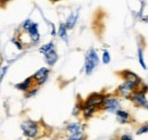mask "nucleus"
I'll use <instances>...</instances> for the list:
<instances>
[{
  "mask_svg": "<svg viewBox=\"0 0 148 140\" xmlns=\"http://www.w3.org/2000/svg\"><path fill=\"white\" fill-rule=\"evenodd\" d=\"M77 18H79V12H74V13L69 15V17L66 18V22L64 23L65 26L67 27V30H72L73 29L75 26V24H76V22H77Z\"/></svg>",
  "mask_w": 148,
  "mask_h": 140,
  "instance_id": "4468645a",
  "label": "nucleus"
},
{
  "mask_svg": "<svg viewBox=\"0 0 148 140\" xmlns=\"http://www.w3.org/2000/svg\"><path fill=\"white\" fill-rule=\"evenodd\" d=\"M101 62L105 65H108L111 63V54L108 50H104L103 51V56H101Z\"/></svg>",
  "mask_w": 148,
  "mask_h": 140,
  "instance_id": "6ab92c4d",
  "label": "nucleus"
},
{
  "mask_svg": "<svg viewBox=\"0 0 148 140\" xmlns=\"http://www.w3.org/2000/svg\"><path fill=\"white\" fill-rule=\"evenodd\" d=\"M21 130L23 135L29 139H36L40 132L39 123L32 120H25L21 123Z\"/></svg>",
  "mask_w": 148,
  "mask_h": 140,
  "instance_id": "f03ea898",
  "label": "nucleus"
},
{
  "mask_svg": "<svg viewBox=\"0 0 148 140\" xmlns=\"http://www.w3.org/2000/svg\"><path fill=\"white\" fill-rule=\"evenodd\" d=\"M97 112V109L96 108H93L91 106H88V105H84L83 103H82V109H81V114H82V116H83V119H86V120H89L90 117H92L93 115H95V113Z\"/></svg>",
  "mask_w": 148,
  "mask_h": 140,
  "instance_id": "ddd939ff",
  "label": "nucleus"
},
{
  "mask_svg": "<svg viewBox=\"0 0 148 140\" xmlns=\"http://www.w3.org/2000/svg\"><path fill=\"white\" fill-rule=\"evenodd\" d=\"M53 49H55V43H54L53 41H50V42H48V43L42 45V46L39 48V51H40V54L45 55L46 53H48V51H50V50H53Z\"/></svg>",
  "mask_w": 148,
  "mask_h": 140,
  "instance_id": "f3484780",
  "label": "nucleus"
},
{
  "mask_svg": "<svg viewBox=\"0 0 148 140\" xmlns=\"http://www.w3.org/2000/svg\"><path fill=\"white\" fill-rule=\"evenodd\" d=\"M120 75L124 79V80H128V81H133V82H136L137 84H141V79L136 74V73H133V72H131V71H122V72H120Z\"/></svg>",
  "mask_w": 148,
  "mask_h": 140,
  "instance_id": "9b49d317",
  "label": "nucleus"
},
{
  "mask_svg": "<svg viewBox=\"0 0 148 140\" xmlns=\"http://www.w3.org/2000/svg\"><path fill=\"white\" fill-rule=\"evenodd\" d=\"M51 2H57V1H59V0H50Z\"/></svg>",
  "mask_w": 148,
  "mask_h": 140,
  "instance_id": "bb28decb",
  "label": "nucleus"
},
{
  "mask_svg": "<svg viewBox=\"0 0 148 140\" xmlns=\"http://www.w3.org/2000/svg\"><path fill=\"white\" fill-rule=\"evenodd\" d=\"M49 73H50L49 69H47V67H41V69H39V70L32 75V79H33V81H34V83H36L37 87H41V86L48 80Z\"/></svg>",
  "mask_w": 148,
  "mask_h": 140,
  "instance_id": "0eeeda50",
  "label": "nucleus"
},
{
  "mask_svg": "<svg viewBox=\"0 0 148 140\" xmlns=\"http://www.w3.org/2000/svg\"><path fill=\"white\" fill-rule=\"evenodd\" d=\"M138 59H139V63H140L141 67H143L144 70H147V65H146V63H145V60H144V50H143L141 47L138 48Z\"/></svg>",
  "mask_w": 148,
  "mask_h": 140,
  "instance_id": "a211bd4d",
  "label": "nucleus"
},
{
  "mask_svg": "<svg viewBox=\"0 0 148 140\" xmlns=\"http://www.w3.org/2000/svg\"><path fill=\"white\" fill-rule=\"evenodd\" d=\"M12 42L16 46V48H17L18 50H22V49H23V45H22V41H21V40H17L16 38H13V39H12Z\"/></svg>",
  "mask_w": 148,
  "mask_h": 140,
  "instance_id": "5701e85b",
  "label": "nucleus"
},
{
  "mask_svg": "<svg viewBox=\"0 0 148 140\" xmlns=\"http://www.w3.org/2000/svg\"><path fill=\"white\" fill-rule=\"evenodd\" d=\"M25 33L30 36V40H31V43H32V45H37L38 42L40 41L39 25H38V23H36V22L32 23V25L29 27V30H27Z\"/></svg>",
  "mask_w": 148,
  "mask_h": 140,
  "instance_id": "6e6552de",
  "label": "nucleus"
},
{
  "mask_svg": "<svg viewBox=\"0 0 148 140\" xmlns=\"http://www.w3.org/2000/svg\"><path fill=\"white\" fill-rule=\"evenodd\" d=\"M119 140H133V139H132V137H131L130 135L125 133V135H122V136L120 137V139H119Z\"/></svg>",
  "mask_w": 148,
  "mask_h": 140,
  "instance_id": "393cba45",
  "label": "nucleus"
},
{
  "mask_svg": "<svg viewBox=\"0 0 148 140\" xmlns=\"http://www.w3.org/2000/svg\"><path fill=\"white\" fill-rule=\"evenodd\" d=\"M137 88H139V84H137L136 82L124 80V82H123L122 84H120L119 87L116 88V91H115V92H116L117 96L129 99L130 97H131V95L133 93V91H134Z\"/></svg>",
  "mask_w": 148,
  "mask_h": 140,
  "instance_id": "20e7f679",
  "label": "nucleus"
},
{
  "mask_svg": "<svg viewBox=\"0 0 148 140\" xmlns=\"http://www.w3.org/2000/svg\"><path fill=\"white\" fill-rule=\"evenodd\" d=\"M99 57H98V54L97 51L91 48L87 55H86V59H84V72H86V75H91L92 72L95 71V69L99 65Z\"/></svg>",
  "mask_w": 148,
  "mask_h": 140,
  "instance_id": "7ed1b4c3",
  "label": "nucleus"
},
{
  "mask_svg": "<svg viewBox=\"0 0 148 140\" xmlns=\"http://www.w3.org/2000/svg\"><path fill=\"white\" fill-rule=\"evenodd\" d=\"M43 56H45V62H46V64H47L48 66H50V67L54 66L56 63H57V60H58V54L56 51V49H53V50L46 53Z\"/></svg>",
  "mask_w": 148,
  "mask_h": 140,
  "instance_id": "f8f14e48",
  "label": "nucleus"
},
{
  "mask_svg": "<svg viewBox=\"0 0 148 140\" xmlns=\"http://www.w3.org/2000/svg\"><path fill=\"white\" fill-rule=\"evenodd\" d=\"M67 27L65 26V24L64 23H60L59 24V26H58V30H57V35L62 39V40H64L65 42H67L69 41V34H67Z\"/></svg>",
  "mask_w": 148,
  "mask_h": 140,
  "instance_id": "dca6fc26",
  "label": "nucleus"
},
{
  "mask_svg": "<svg viewBox=\"0 0 148 140\" xmlns=\"http://www.w3.org/2000/svg\"><path fill=\"white\" fill-rule=\"evenodd\" d=\"M12 0H0V5H6L8 2H10Z\"/></svg>",
  "mask_w": 148,
  "mask_h": 140,
  "instance_id": "a878e982",
  "label": "nucleus"
},
{
  "mask_svg": "<svg viewBox=\"0 0 148 140\" xmlns=\"http://www.w3.org/2000/svg\"><path fill=\"white\" fill-rule=\"evenodd\" d=\"M116 114V117H117V121L121 123V124H124V123H129L130 121V114L127 110H123V109H119L115 112Z\"/></svg>",
  "mask_w": 148,
  "mask_h": 140,
  "instance_id": "2eb2a0df",
  "label": "nucleus"
},
{
  "mask_svg": "<svg viewBox=\"0 0 148 140\" xmlns=\"http://www.w3.org/2000/svg\"><path fill=\"white\" fill-rule=\"evenodd\" d=\"M32 23H33L32 19H30V18L25 19V21L23 22V24H22V30H23V32H26V31L29 30V27L32 25Z\"/></svg>",
  "mask_w": 148,
  "mask_h": 140,
  "instance_id": "aec40b11",
  "label": "nucleus"
},
{
  "mask_svg": "<svg viewBox=\"0 0 148 140\" xmlns=\"http://www.w3.org/2000/svg\"><path fill=\"white\" fill-rule=\"evenodd\" d=\"M38 92V87H34L32 89H30L27 92H25V98H31L33 96H36Z\"/></svg>",
  "mask_w": 148,
  "mask_h": 140,
  "instance_id": "412c9836",
  "label": "nucleus"
},
{
  "mask_svg": "<svg viewBox=\"0 0 148 140\" xmlns=\"http://www.w3.org/2000/svg\"><path fill=\"white\" fill-rule=\"evenodd\" d=\"M145 108H146V109H148V104L146 106H145Z\"/></svg>",
  "mask_w": 148,
  "mask_h": 140,
  "instance_id": "cd10ccee",
  "label": "nucleus"
},
{
  "mask_svg": "<svg viewBox=\"0 0 148 140\" xmlns=\"http://www.w3.org/2000/svg\"><path fill=\"white\" fill-rule=\"evenodd\" d=\"M148 91V87L146 84H140L139 88H137L133 93L131 95L129 99L138 107H145L148 104L147 97H146V92Z\"/></svg>",
  "mask_w": 148,
  "mask_h": 140,
  "instance_id": "f257e3e1",
  "label": "nucleus"
},
{
  "mask_svg": "<svg viewBox=\"0 0 148 140\" xmlns=\"http://www.w3.org/2000/svg\"><path fill=\"white\" fill-rule=\"evenodd\" d=\"M104 98H105L104 93H101V92H92L87 97V99L83 102V104L91 106V107L96 108L98 110V109H101V107H103Z\"/></svg>",
  "mask_w": 148,
  "mask_h": 140,
  "instance_id": "39448f33",
  "label": "nucleus"
},
{
  "mask_svg": "<svg viewBox=\"0 0 148 140\" xmlns=\"http://www.w3.org/2000/svg\"><path fill=\"white\" fill-rule=\"evenodd\" d=\"M36 86V83H34V81H33V79H32V76H29V78H26L24 81H22V82H19L17 84H15V88L19 90V91H22V92H27L30 89H32V88H34Z\"/></svg>",
  "mask_w": 148,
  "mask_h": 140,
  "instance_id": "1a4fd4ad",
  "label": "nucleus"
},
{
  "mask_svg": "<svg viewBox=\"0 0 148 140\" xmlns=\"http://www.w3.org/2000/svg\"><path fill=\"white\" fill-rule=\"evenodd\" d=\"M120 106H121L120 100H119L115 96H110V95L106 96V95H105L103 107H101L103 110H106V112H110V113H114V114H115L116 110L121 109Z\"/></svg>",
  "mask_w": 148,
  "mask_h": 140,
  "instance_id": "423d86ee",
  "label": "nucleus"
},
{
  "mask_svg": "<svg viewBox=\"0 0 148 140\" xmlns=\"http://www.w3.org/2000/svg\"><path fill=\"white\" fill-rule=\"evenodd\" d=\"M66 132L70 136L73 135H79V133H83V125L81 122H71L66 125Z\"/></svg>",
  "mask_w": 148,
  "mask_h": 140,
  "instance_id": "9d476101",
  "label": "nucleus"
},
{
  "mask_svg": "<svg viewBox=\"0 0 148 140\" xmlns=\"http://www.w3.org/2000/svg\"><path fill=\"white\" fill-rule=\"evenodd\" d=\"M7 71H8V66H3V67L1 69V73H0V86H1V82H2V79H3V76L6 75V73H7Z\"/></svg>",
  "mask_w": 148,
  "mask_h": 140,
  "instance_id": "b1692460",
  "label": "nucleus"
},
{
  "mask_svg": "<svg viewBox=\"0 0 148 140\" xmlns=\"http://www.w3.org/2000/svg\"><path fill=\"white\" fill-rule=\"evenodd\" d=\"M84 135L83 133H79V135H73V136H70L66 140H84Z\"/></svg>",
  "mask_w": 148,
  "mask_h": 140,
  "instance_id": "4be33fe9",
  "label": "nucleus"
}]
</instances>
